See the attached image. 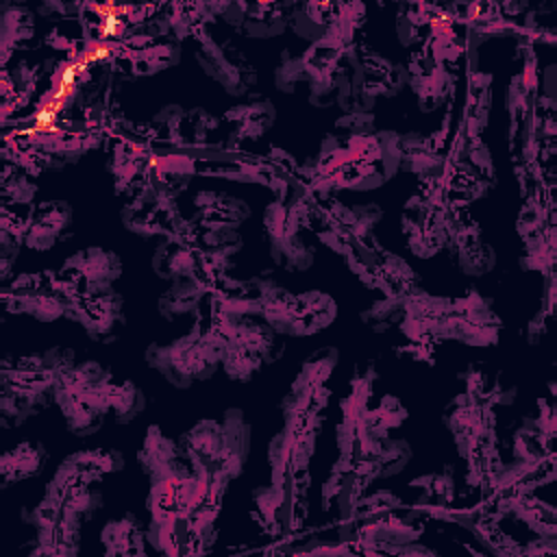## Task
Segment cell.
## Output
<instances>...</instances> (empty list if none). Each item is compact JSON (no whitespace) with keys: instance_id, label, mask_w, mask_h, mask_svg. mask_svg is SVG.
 Instances as JSON below:
<instances>
[{"instance_id":"6da1fadb","label":"cell","mask_w":557,"mask_h":557,"mask_svg":"<svg viewBox=\"0 0 557 557\" xmlns=\"http://www.w3.org/2000/svg\"><path fill=\"white\" fill-rule=\"evenodd\" d=\"M400 133L326 135L313 161V187L320 191H368L387 183L400 170Z\"/></svg>"},{"instance_id":"7a4b0ae2","label":"cell","mask_w":557,"mask_h":557,"mask_svg":"<svg viewBox=\"0 0 557 557\" xmlns=\"http://www.w3.org/2000/svg\"><path fill=\"white\" fill-rule=\"evenodd\" d=\"M74 363V352L65 346L20 357L7 355L0 361V424L20 426L52 405L59 379Z\"/></svg>"},{"instance_id":"3957f363","label":"cell","mask_w":557,"mask_h":557,"mask_svg":"<svg viewBox=\"0 0 557 557\" xmlns=\"http://www.w3.org/2000/svg\"><path fill=\"white\" fill-rule=\"evenodd\" d=\"M196 472L233 481L250 455V422L239 407H228L220 420L202 418L178 440Z\"/></svg>"},{"instance_id":"277c9868","label":"cell","mask_w":557,"mask_h":557,"mask_svg":"<svg viewBox=\"0 0 557 557\" xmlns=\"http://www.w3.org/2000/svg\"><path fill=\"white\" fill-rule=\"evenodd\" d=\"M226 326L209 320L207 326H196L189 333L168 342H152L146 348V363L157 370L172 387L187 389L196 381H207L215 374L226 344Z\"/></svg>"},{"instance_id":"5b68a950","label":"cell","mask_w":557,"mask_h":557,"mask_svg":"<svg viewBox=\"0 0 557 557\" xmlns=\"http://www.w3.org/2000/svg\"><path fill=\"white\" fill-rule=\"evenodd\" d=\"M113 374L107 366L89 359L74 363L54 387V405L59 407L70 433L87 437L100 431L109 411V387Z\"/></svg>"},{"instance_id":"8992f818","label":"cell","mask_w":557,"mask_h":557,"mask_svg":"<svg viewBox=\"0 0 557 557\" xmlns=\"http://www.w3.org/2000/svg\"><path fill=\"white\" fill-rule=\"evenodd\" d=\"M337 361H339V350L335 346H324L311 352L300 363V370L289 392L278 403L283 422L313 429L320 433L326 418L324 411L331 398L329 379L335 372Z\"/></svg>"},{"instance_id":"52a82bcc","label":"cell","mask_w":557,"mask_h":557,"mask_svg":"<svg viewBox=\"0 0 557 557\" xmlns=\"http://www.w3.org/2000/svg\"><path fill=\"white\" fill-rule=\"evenodd\" d=\"M313 205L305 198L272 200L263 211V235L276 265L287 272H305L313 265L315 250L305 231L313 224Z\"/></svg>"},{"instance_id":"ba28073f","label":"cell","mask_w":557,"mask_h":557,"mask_svg":"<svg viewBox=\"0 0 557 557\" xmlns=\"http://www.w3.org/2000/svg\"><path fill=\"white\" fill-rule=\"evenodd\" d=\"M453 218L455 207L448 202L442 187H424L420 194L411 196L400 211V233L411 255L431 259L442 252Z\"/></svg>"},{"instance_id":"9c48e42d","label":"cell","mask_w":557,"mask_h":557,"mask_svg":"<svg viewBox=\"0 0 557 557\" xmlns=\"http://www.w3.org/2000/svg\"><path fill=\"white\" fill-rule=\"evenodd\" d=\"M283 355L281 335L265 322L255 318H237L228 326L220 368L233 381H250L263 366L274 363Z\"/></svg>"},{"instance_id":"30bf717a","label":"cell","mask_w":557,"mask_h":557,"mask_svg":"<svg viewBox=\"0 0 557 557\" xmlns=\"http://www.w3.org/2000/svg\"><path fill=\"white\" fill-rule=\"evenodd\" d=\"M74 292L63 281L59 270L24 272L15 281L4 283L0 300L4 311L13 315H28L39 322H54L65 318Z\"/></svg>"},{"instance_id":"8fae6325","label":"cell","mask_w":557,"mask_h":557,"mask_svg":"<svg viewBox=\"0 0 557 557\" xmlns=\"http://www.w3.org/2000/svg\"><path fill=\"white\" fill-rule=\"evenodd\" d=\"M181 191L148 176L144 189L124 200L120 209L122 224L139 237H181L189 233V220L183 218L176 196Z\"/></svg>"},{"instance_id":"7c38bea8","label":"cell","mask_w":557,"mask_h":557,"mask_svg":"<svg viewBox=\"0 0 557 557\" xmlns=\"http://www.w3.org/2000/svg\"><path fill=\"white\" fill-rule=\"evenodd\" d=\"M381 218L383 209L374 202L346 205L339 200H331L313 209L311 233L326 248L344 257L355 246L374 237V228Z\"/></svg>"},{"instance_id":"4fadbf2b","label":"cell","mask_w":557,"mask_h":557,"mask_svg":"<svg viewBox=\"0 0 557 557\" xmlns=\"http://www.w3.org/2000/svg\"><path fill=\"white\" fill-rule=\"evenodd\" d=\"M337 318V302L331 294L309 289L292 294L278 287L263 311V320L278 333L289 337H307L324 331Z\"/></svg>"},{"instance_id":"5bb4252c","label":"cell","mask_w":557,"mask_h":557,"mask_svg":"<svg viewBox=\"0 0 557 557\" xmlns=\"http://www.w3.org/2000/svg\"><path fill=\"white\" fill-rule=\"evenodd\" d=\"M496 185V170L490 148L481 137L461 135L453 154L446 159L442 189L448 202L466 205L487 196Z\"/></svg>"},{"instance_id":"9a60e30c","label":"cell","mask_w":557,"mask_h":557,"mask_svg":"<svg viewBox=\"0 0 557 557\" xmlns=\"http://www.w3.org/2000/svg\"><path fill=\"white\" fill-rule=\"evenodd\" d=\"M342 259L361 285L383 296H405L418 285L416 270L400 255L383 248L374 237L355 246Z\"/></svg>"},{"instance_id":"2e32d148","label":"cell","mask_w":557,"mask_h":557,"mask_svg":"<svg viewBox=\"0 0 557 557\" xmlns=\"http://www.w3.org/2000/svg\"><path fill=\"white\" fill-rule=\"evenodd\" d=\"M196 61L202 72L233 98L246 96L257 83V70L244 50L233 39L211 28L198 30Z\"/></svg>"},{"instance_id":"e0dca14e","label":"cell","mask_w":557,"mask_h":557,"mask_svg":"<svg viewBox=\"0 0 557 557\" xmlns=\"http://www.w3.org/2000/svg\"><path fill=\"white\" fill-rule=\"evenodd\" d=\"M503 331V320L492 307V300L476 289L450 298L446 318V339L459 342L470 348L496 346Z\"/></svg>"},{"instance_id":"ac0fdd59","label":"cell","mask_w":557,"mask_h":557,"mask_svg":"<svg viewBox=\"0 0 557 557\" xmlns=\"http://www.w3.org/2000/svg\"><path fill=\"white\" fill-rule=\"evenodd\" d=\"M442 422L450 431L455 448L463 459L485 446L498 444L494 407L472 398L466 392L450 398V403L444 407Z\"/></svg>"},{"instance_id":"d6986e66","label":"cell","mask_w":557,"mask_h":557,"mask_svg":"<svg viewBox=\"0 0 557 557\" xmlns=\"http://www.w3.org/2000/svg\"><path fill=\"white\" fill-rule=\"evenodd\" d=\"M65 318L76 322L89 339L109 344L120 337L126 324L124 298L113 287L81 292L72 296Z\"/></svg>"},{"instance_id":"ffe728a7","label":"cell","mask_w":557,"mask_h":557,"mask_svg":"<svg viewBox=\"0 0 557 557\" xmlns=\"http://www.w3.org/2000/svg\"><path fill=\"white\" fill-rule=\"evenodd\" d=\"M220 128V117H215L207 109H187L176 102L161 107L152 117V133L157 135V139L168 141L181 150L207 148L215 141Z\"/></svg>"},{"instance_id":"44dd1931","label":"cell","mask_w":557,"mask_h":557,"mask_svg":"<svg viewBox=\"0 0 557 557\" xmlns=\"http://www.w3.org/2000/svg\"><path fill=\"white\" fill-rule=\"evenodd\" d=\"M250 518L270 537H281L300 524V494L298 483L259 485L250 498Z\"/></svg>"},{"instance_id":"7402d4cb","label":"cell","mask_w":557,"mask_h":557,"mask_svg":"<svg viewBox=\"0 0 557 557\" xmlns=\"http://www.w3.org/2000/svg\"><path fill=\"white\" fill-rule=\"evenodd\" d=\"M318 431L283 422L268 444L270 476L276 483H300L315 455Z\"/></svg>"},{"instance_id":"603a6c76","label":"cell","mask_w":557,"mask_h":557,"mask_svg":"<svg viewBox=\"0 0 557 557\" xmlns=\"http://www.w3.org/2000/svg\"><path fill=\"white\" fill-rule=\"evenodd\" d=\"M448 309H450V298L433 296L426 289L416 285L405 296V311L396 329L411 344L435 346L446 339Z\"/></svg>"},{"instance_id":"cb8c5ba5","label":"cell","mask_w":557,"mask_h":557,"mask_svg":"<svg viewBox=\"0 0 557 557\" xmlns=\"http://www.w3.org/2000/svg\"><path fill=\"white\" fill-rule=\"evenodd\" d=\"M444 252L466 276H483L496 265V252L483 237L481 226L457 211L448 228Z\"/></svg>"},{"instance_id":"d4e9b609","label":"cell","mask_w":557,"mask_h":557,"mask_svg":"<svg viewBox=\"0 0 557 557\" xmlns=\"http://www.w3.org/2000/svg\"><path fill=\"white\" fill-rule=\"evenodd\" d=\"M59 274L74 294L113 287L122 274V259L109 248L89 246L70 255L59 268Z\"/></svg>"},{"instance_id":"484cf974","label":"cell","mask_w":557,"mask_h":557,"mask_svg":"<svg viewBox=\"0 0 557 557\" xmlns=\"http://www.w3.org/2000/svg\"><path fill=\"white\" fill-rule=\"evenodd\" d=\"M281 285L268 276L224 278L213 292V311L231 318H261Z\"/></svg>"},{"instance_id":"4316f807","label":"cell","mask_w":557,"mask_h":557,"mask_svg":"<svg viewBox=\"0 0 557 557\" xmlns=\"http://www.w3.org/2000/svg\"><path fill=\"white\" fill-rule=\"evenodd\" d=\"M292 4L287 2H222V17L228 26L250 39H272L289 26Z\"/></svg>"},{"instance_id":"83f0119b","label":"cell","mask_w":557,"mask_h":557,"mask_svg":"<svg viewBox=\"0 0 557 557\" xmlns=\"http://www.w3.org/2000/svg\"><path fill=\"white\" fill-rule=\"evenodd\" d=\"M407 67V87L411 89L418 109L431 113L444 107L455 94V74L450 67L433 61L424 52L411 54Z\"/></svg>"},{"instance_id":"f1b7e54d","label":"cell","mask_w":557,"mask_h":557,"mask_svg":"<svg viewBox=\"0 0 557 557\" xmlns=\"http://www.w3.org/2000/svg\"><path fill=\"white\" fill-rule=\"evenodd\" d=\"M181 59V46L174 39L163 35H148L131 37L124 50L117 57L120 72H131L133 76H152Z\"/></svg>"},{"instance_id":"f546056e","label":"cell","mask_w":557,"mask_h":557,"mask_svg":"<svg viewBox=\"0 0 557 557\" xmlns=\"http://www.w3.org/2000/svg\"><path fill=\"white\" fill-rule=\"evenodd\" d=\"M370 485L372 483L357 470L350 459L337 457L322 485V509L333 513L339 522H348L359 498Z\"/></svg>"},{"instance_id":"4dcf8cb0","label":"cell","mask_w":557,"mask_h":557,"mask_svg":"<svg viewBox=\"0 0 557 557\" xmlns=\"http://www.w3.org/2000/svg\"><path fill=\"white\" fill-rule=\"evenodd\" d=\"M420 535L422 524L418 518L392 511L355 527L350 540L361 542L363 548L370 553H394L398 546L418 542Z\"/></svg>"},{"instance_id":"1f68e13d","label":"cell","mask_w":557,"mask_h":557,"mask_svg":"<svg viewBox=\"0 0 557 557\" xmlns=\"http://www.w3.org/2000/svg\"><path fill=\"white\" fill-rule=\"evenodd\" d=\"M124 468V455L115 448H85L67 455L54 470L52 479L59 485H98L104 474L120 472Z\"/></svg>"},{"instance_id":"d6a6232c","label":"cell","mask_w":557,"mask_h":557,"mask_svg":"<svg viewBox=\"0 0 557 557\" xmlns=\"http://www.w3.org/2000/svg\"><path fill=\"white\" fill-rule=\"evenodd\" d=\"M72 207L65 200H44L26 215L24 246L33 250H50L63 242L72 231Z\"/></svg>"},{"instance_id":"836d02e7","label":"cell","mask_w":557,"mask_h":557,"mask_svg":"<svg viewBox=\"0 0 557 557\" xmlns=\"http://www.w3.org/2000/svg\"><path fill=\"white\" fill-rule=\"evenodd\" d=\"M137 463L150 481L194 470L181 444L170 435H165L163 429L157 424H150L146 429L141 448L137 450Z\"/></svg>"},{"instance_id":"e575fe53","label":"cell","mask_w":557,"mask_h":557,"mask_svg":"<svg viewBox=\"0 0 557 557\" xmlns=\"http://www.w3.org/2000/svg\"><path fill=\"white\" fill-rule=\"evenodd\" d=\"M276 120V107L265 96H250L246 102L228 107L220 122L233 146L261 139Z\"/></svg>"},{"instance_id":"d590c367","label":"cell","mask_w":557,"mask_h":557,"mask_svg":"<svg viewBox=\"0 0 557 557\" xmlns=\"http://www.w3.org/2000/svg\"><path fill=\"white\" fill-rule=\"evenodd\" d=\"M189 224L194 228H235L250 218V207L237 196L215 189H200L191 200Z\"/></svg>"},{"instance_id":"8d00e7d4","label":"cell","mask_w":557,"mask_h":557,"mask_svg":"<svg viewBox=\"0 0 557 557\" xmlns=\"http://www.w3.org/2000/svg\"><path fill=\"white\" fill-rule=\"evenodd\" d=\"M411 459V446L407 440L403 437H381V440H372L361 453L359 457L350 459L357 470L370 481L374 483L376 479H387L394 476L398 472L405 470V466Z\"/></svg>"},{"instance_id":"74e56055","label":"cell","mask_w":557,"mask_h":557,"mask_svg":"<svg viewBox=\"0 0 557 557\" xmlns=\"http://www.w3.org/2000/svg\"><path fill=\"white\" fill-rule=\"evenodd\" d=\"M187 239L198 252L202 272L222 274L233 265V257L244 248V239L235 228H194L189 224Z\"/></svg>"},{"instance_id":"f35d334b","label":"cell","mask_w":557,"mask_h":557,"mask_svg":"<svg viewBox=\"0 0 557 557\" xmlns=\"http://www.w3.org/2000/svg\"><path fill=\"white\" fill-rule=\"evenodd\" d=\"M400 170L416 174L426 189L442 187L446 174V157L429 144V137L418 133L400 135Z\"/></svg>"},{"instance_id":"ab89813d","label":"cell","mask_w":557,"mask_h":557,"mask_svg":"<svg viewBox=\"0 0 557 557\" xmlns=\"http://www.w3.org/2000/svg\"><path fill=\"white\" fill-rule=\"evenodd\" d=\"M150 265L159 278L170 283L178 278H198L202 274L198 252L194 250L187 235L163 237V242L152 252Z\"/></svg>"},{"instance_id":"60d3db41","label":"cell","mask_w":557,"mask_h":557,"mask_svg":"<svg viewBox=\"0 0 557 557\" xmlns=\"http://www.w3.org/2000/svg\"><path fill=\"white\" fill-rule=\"evenodd\" d=\"M44 498H48L52 505H57L65 518L72 522L81 524L91 520L100 509H102V492L94 485L87 483H76V485H59L50 481L46 485Z\"/></svg>"},{"instance_id":"b9f144b4","label":"cell","mask_w":557,"mask_h":557,"mask_svg":"<svg viewBox=\"0 0 557 557\" xmlns=\"http://www.w3.org/2000/svg\"><path fill=\"white\" fill-rule=\"evenodd\" d=\"M100 544L107 557H139L148 553L146 527L135 513H122L109 520L100 531Z\"/></svg>"},{"instance_id":"7bdbcfd3","label":"cell","mask_w":557,"mask_h":557,"mask_svg":"<svg viewBox=\"0 0 557 557\" xmlns=\"http://www.w3.org/2000/svg\"><path fill=\"white\" fill-rule=\"evenodd\" d=\"M150 161L152 159L146 152H139L128 146H117L109 161V172L113 176L115 194L122 196L124 200L137 196L148 181Z\"/></svg>"},{"instance_id":"ee69618b","label":"cell","mask_w":557,"mask_h":557,"mask_svg":"<svg viewBox=\"0 0 557 557\" xmlns=\"http://www.w3.org/2000/svg\"><path fill=\"white\" fill-rule=\"evenodd\" d=\"M48 463V450L37 440L20 442L0 457V485L9 487L11 483L39 476Z\"/></svg>"},{"instance_id":"f6af8a7d","label":"cell","mask_w":557,"mask_h":557,"mask_svg":"<svg viewBox=\"0 0 557 557\" xmlns=\"http://www.w3.org/2000/svg\"><path fill=\"white\" fill-rule=\"evenodd\" d=\"M459 379L466 385V394L472 398L494 407V405H511L516 398V385L507 383L500 372L483 368V363L468 366Z\"/></svg>"},{"instance_id":"bcb514c9","label":"cell","mask_w":557,"mask_h":557,"mask_svg":"<svg viewBox=\"0 0 557 557\" xmlns=\"http://www.w3.org/2000/svg\"><path fill=\"white\" fill-rule=\"evenodd\" d=\"M411 503L426 509H444L455 498V472L450 466L424 472L407 483Z\"/></svg>"},{"instance_id":"7dc6e473","label":"cell","mask_w":557,"mask_h":557,"mask_svg":"<svg viewBox=\"0 0 557 557\" xmlns=\"http://www.w3.org/2000/svg\"><path fill=\"white\" fill-rule=\"evenodd\" d=\"M492 111V74L472 72L466 89V111H463V135L481 137L490 124Z\"/></svg>"},{"instance_id":"c3c4849f","label":"cell","mask_w":557,"mask_h":557,"mask_svg":"<svg viewBox=\"0 0 557 557\" xmlns=\"http://www.w3.org/2000/svg\"><path fill=\"white\" fill-rule=\"evenodd\" d=\"M205 296L207 289L198 278H178L172 281L170 287L159 296L157 307L165 320L174 322L178 318L196 315Z\"/></svg>"},{"instance_id":"681fc988","label":"cell","mask_w":557,"mask_h":557,"mask_svg":"<svg viewBox=\"0 0 557 557\" xmlns=\"http://www.w3.org/2000/svg\"><path fill=\"white\" fill-rule=\"evenodd\" d=\"M81 548V527L72 522H54L35 529L30 557H74Z\"/></svg>"},{"instance_id":"f907efd6","label":"cell","mask_w":557,"mask_h":557,"mask_svg":"<svg viewBox=\"0 0 557 557\" xmlns=\"http://www.w3.org/2000/svg\"><path fill=\"white\" fill-rule=\"evenodd\" d=\"M337 13V2H302V4H292L289 13V26L294 33L313 44L324 37L329 26L333 24Z\"/></svg>"},{"instance_id":"816d5d0a","label":"cell","mask_w":557,"mask_h":557,"mask_svg":"<svg viewBox=\"0 0 557 557\" xmlns=\"http://www.w3.org/2000/svg\"><path fill=\"white\" fill-rule=\"evenodd\" d=\"M437 9L424 2H413V4H400L396 13V35L403 46H413L426 39L431 33L433 24L440 20L435 17Z\"/></svg>"},{"instance_id":"f5cc1de1","label":"cell","mask_w":557,"mask_h":557,"mask_svg":"<svg viewBox=\"0 0 557 557\" xmlns=\"http://www.w3.org/2000/svg\"><path fill=\"white\" fill-rule=\"evenodd\" d=\"M35 33V17L22 4H4L0 13V48L2 57L11 54L13 48H20Z\"/></svg>"},{"instance_id":"db71d44e","label":"cell","mask_w":557,"mask_h":557,"mask_svg":"<svg viewBox=\"0 0 557 557\" xmlns=\"http://www.w3.org/2000/svg\"><path fill=\"white\" fill-rule=\"evenodd\" d=\"M33 144L44 154L41 159H46L52 168H61L65 163L78 161V157L89 148V137L52 133V135H37Z\"/></svg>"},{"instance_id":"11a10c76","label":"cell","mask_w":557,"mask_h":557,"mask_svg":"<svg viewBox=\"0 0 557 557\" xmlns=\"http://www.w3.org/2000/svg\"><path fill=\"white\" fill-rule=\"evenodd\" d=\"M146 407V396L139 385H135L131 379L124 381H111L109 387V411L115 424H128L133 422Z\"/></svg>"},{"instance_id":"9f6ffc18","label":"cell","mask_w":557,"mask_h":557,"mask_svg":"<svg viewBox=\"0 0 557 557\" xmlns=\"http://www.w3.org/2000/svg\"><path fill=\"white\" fill-rule=\"evenodd\" d=\"M426 57H431L433 61L450 67L453 63H457V59L463 52V44L461 37L455 33L453 24L446 20H437L431 28V33L424 39V50Z\"/></svg>"},{"instance_id":"6f0895ef","label":"cell","mask_w":557,"mask_h":557,"mask_svg":"<svg viewBox=\"0 0 557 557\" xmlns=\"http://www.w3.org/2000/svg\"><path fill=\"white\" fill-rule=\"evenodd\" d=\"M503 509L509 511L511 516H516L518 520L527 522L537 533L553 535V531H555V511L546 503H540L524 494H516V496H509L507 500H503Z\"/></svg>"},{"instance_id":"680465c9","label":"cell","mask_w":557,"mask_h":557,"mask_svg":"<svg viewBox=\"0 0 557 557\" xmlns=\"http://www.w3.org/2000/svg\"><path fill=\"white\" fill-rule=\"evenodd\" d=\"M405 296H381L372 300L368 307L361 309L359 320L374 333H385L389 329H396L405 311Z\"/></svg>"},{"instance_id":"91938a15","label":"cell","mask_w":557,"mask_h":557,"mask_svg":"<svg viewBox=\"0 0 557 557\" xmlns=\"http://www.w3.org/2000/svg\"><path fill=\"white\" fill-rule=\"evenodd\" d=\"M305 61L302 54L283 50L274 67V87L283 94H296L305 85Z\"/></svg>"},{"instance_id":"94428289","label":"cell","mask_w":557,"mask_h":557,"mask_svg":"<svg viewBox=\"0 0 557 557\" xmlns=\"http://www.w3.org/2000/svg\"><path fill=\"white\" fill-rule=\"evenodd\" d=\"M37 185L30 181L28 174L20 172L17 168H4L2 172V185H0V198H2V207L9 205H28L35 198Z\"/></svg>"},{"instance_id":"6125c7cd","label":"cell","mask_w":557,"mask_h":557,"mask_svg":"<svg viewBox=\"0 0 557 557\" xmlns=\"http://www.w3.org/2000/svg\"><path fill=\"white\" fill-rule=\"evenodd\" d=\"M335 131L339 135H372L374 128V113L372 111H357V113H342L335 120Z\"/></svg>"},{"instance_id":"be15d7a7","label":"cell","mask_w":557,"mask_h":557,"mask_svg":"<svg viewBox=\"0 0 557 557\" xmlns=\"http://www.w3.org/2000/svg\"><path fill=\"white\" fill-rule=\"evenodd\" d=\"M392 555H435L431 548L418 544V542H409L405 546H398Z\"/></svg>"}]
</instances>
